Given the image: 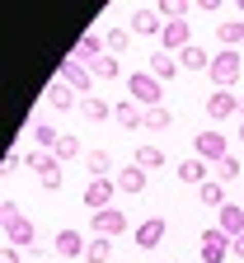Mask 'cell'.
Masks as SVG:
<instances>
[{"label":"cell","mask_w":244,"mask_h":263,"mask_svg":"<svg viewBox=\"0 0 244 263\" xmlns=\"http://www.w3.org/2000/svg\"><path fill=\"white\" fill-rule=\"evenodd\" d=\"M179 66H183V71H212V57H207V47H183L179 52Z\"/></svg>","instance_id":"obj_19"},{"label":"cell","mask_w":244,"mask_h":263,"mask_svg":"<svg viewBox=\"0 0 244 263\" xmlns=\"http://www.w3.org/2000/svg\"><path fill=\"white\" fill-rule=\"evenodd\" d=\"M57 258H85V249H89V240L80 235V230H71V226H66V230H57Z\"/></svg>","instance_id":"obj_11"},{"label":"cell","mask_w":244,"mask_h":263,"mask_svg":"<svg viewBox=\"0 0 244 263\" xmlns=\"http://www.w3.org/2000/svg\"><path fill=\"white\" fill-rule=\"evenodd\" d=\"M197 193H202V207H216V212L226 207V183H221V179H207Z\"/></svg>","instance_id":"obj_24"},{"label":"cell","mask_w":244,"mask_h":263,"mask_svg":"<svg viewBox=\"0 0 244 263\" xmlns=\"http://www.w3.org/2000/svg\"><path fill=\"white\" fill-rule=\"evenodd\" d=\"M122 230H127V212H122V207H108V212H94V235L113 240V235H122Z\"/></svg>","instance_id":"obj_10"},{"label":"cell","mask_w":244,"mask_h":263,"mask_svg":"<svg viewBox=\"0 0 244 263\" xmlns=\"http://www.w3.org/2000/svg\"><path fill=\"white\" fill-rule=\"evenodd\" d=\"M230 254H235V258L244 263V235H235V240H230Z\"/></svg>","instance_id":"obj_36"},{"label":"cell","mask_w":244,"mask_h":263,"mask_svg":"<svg viewBox=\"0 0 244 263\" xmlns=\"http://www.w3.org/2000/svg\"><path fill=\"white\" fill-rule=\"evenodd\" d=\"M239 113H244V108H239Z\"/></svg>","instance_id":"obj_40"},{"label":"cell","mask_w":244,"mask_h":263,"mask_svg":"<svg viewBox=\"0 0 244 263\" xmlns=\"http://www.w3.org/2000/svg\"><path fill=\"white\" fill-rule=\"evenodd\" d=\"M38 183H43L47 193H61V183H66V174H61V164H57V170H43V174H38Z\"/></svg>","instance_id":"obj_35"},{"label":"cell","mask_w":244,"mask_h":263,"mask_svg":"<svg viewBox=\"0 0 244 263\" xmlns=\"http://www.w3.org/2000/svg\"><path fill=\"white\" fill-rule=\"evenodd\" d=\"M33 141H38V151H57V141H61V132H57L52 122H38V127H33Z\"/></svg>","instance_id":"obj_26"},{"label":"cell","mask_w":244,"mask_h":263,"mask_svg":"<svg viewBox=\"0 0 244 263\" xmlns=\"http://www.w3.org/2000/svg\"><path fill=\"white\" fill-rule=\"evenodd\" d=\"M239 108H244V99L230 94V89H212V94H207V118H212V122H226V118H235Z\"/></svg>","instance_id":"obj_6"},{"label":"cell","mask_w":244,"mask_h":263,"mask_svg":"<svg viewBox=\"0 0 244 263\" xmlns=\"http://www.w3.org/2000/svg\"><path fill=\"white\" fill-rule=\"evenodd\" d=\"M47 104H52L57 113H66V108H80V99H76V89H71V85H61V80H57V85L47 89Z\"/></svg>","instance_id":"obj_18"},{"label":"cell","mask_w":244,"mask_h":263,"mask_svg":"<svg viewBox=\"0 0 244 263\" xmlns=\"http://www.w3.org/2000/svg\"><path fill=\"white\" fill-rule=\"evenodd\" d=\"M103 47H108V43H103L99 38V33H85V38H80V47H76V61H94V57H103Z\"/></svg>","instance_id":"obj_23"},{"label":"cell","mask_w":244,"mask_h":263,"mask_svg":"<svg viewBox=\"0 0 244 263\" xmlns=\"http://www.w3.org/2000/svg\"><path fill=\"white\" fill-rule=\"evenodd\" d=\"M239 141H244V122H239Z\"/></svg>","instance_id":"obj_39"},{"label":"cell","mask_w":244,"mask_h":263,"mask_svg":"<svg viewBox=\"0 0 244 263\" xmlns=\"http://www.w3.org/2000/svg\"><path fill=\"white\" fill-rule=\"evenodd\" d=\"M127 94H132V104H146V108H160V104H164V85H160L151 71H132Z\"/></svg>","instance_id":"obj_3"},{"label":"cell","mask_w":244,"mask_h":263,"mask_svg":"<svg viewBox=\"0 0 244 263\" xmlns=\"http://www.w3.org/2000/svg\"><path fill=\"white\" fill-rule=\"evenodd\" d=\"M221 230H226L230 240L244 235V207H239V202H226V207H221Z\"/></svg>","instance_id":"obj_17"},{"label":"cell","mask_w":244,"mask_h":263,"mask_svg":"<svg viewBox=\"0 0 244 263\" xmlns=\"http://www.w3.org/2000/svg\"><path fill=\"white\" fill-rule=\"evenodd\" d=\"M113 183H118V193L136 197V193H146V170H141V164H127V170L113 174Z\"/></svg>","instance_id":"obj_15"},{"label":"cell","mask_w":244,"mask_h":263,"mask_svg":"<svg viewBox=\"0 0 244 263\" xmlns=\"http://www.w3.org/2000/svg\"><path fill=\"white\" fill-rule=\"evenodd\" d=\"M0 207H5V245H14V249H38V245H33V240H38V235H33V221L19 216V207L10 202V197Z\"/></svg>","instance_id":"obj_2"},{"label":"cell","mask_w":244,"mask_h":263,"mask_svg":"<svg viewBox=\"0 0 244 263\" xmlns=\"http://www.w3.org/2000/svg\"><path fill=\"white\" fill-rule=\"evenodd\" d=\"M216 38H221L226 47L244 43V19H226V24H216Z\"/></svg>","instance_id":"obj_25"},{"label":"cell","mask_w":244,"mask_h":263,"mask_svg":"<svg viewBox=\"0 0 244 263\" xmlns=\"http://www.w3.org/2000/svg\"><path fill=\"white\" fill-rule=\"evenodd\" d=\"M146 71H151V76H155V80L164 85V80H174V76H179V71H183V66H179V57H174V52H155V57H151V66H146Z\"/></svg>","instance_id":"obj_16"},{"label":"cell","mask_w":244,"mask_h":263,"mask_svg":"<svg viewBox=\"0 0 244 263\" xmlns=\"http://www.w3.org/2000/svg\"><path fill=\"white\" fill-rule=\"evenodd\" d=\"M113 122H118L122 132H141V127H146V113H141V104L122 99V104H113Z\"/></svg>","instance_id":"obj_12"},{"label":"cell","mask_w":244,"mask_h":263,"mask_svg":"<svg viewBox=\"0 0 244 263\" xmlns=\"http://www.w3.org/2000/svg\"><path fill=\"white\" fill-rule=\"evenodd\" d=\"M164 216H151V221H141V226H136V245H141V249H160L164 245Z\"/></svg>","instance_id":"obj_14"},{"label":"cell","mask_w":244,"mask_h":263,"mask_svg":"<svg viewBox=\"0 0 244 263\" xmlns=\"http://www.w3.org/2000/svg\"><path fill=\"white\" fill-rule=\"evenodd\" d=\"M108 254H113V245L103 240V235H94L89 249H85V263H108Z\"/></svg>","instance_id":"obj_32"},{"label":"cell","mask_w":244,"mask_h":263,"mask_svg":"<svg viewBox=\"0 0 244 263\" xmlns=\"http://www.w3.org/2000/svg\"><path fill=\"white\" fill-rule=\"evenodd\" d=\"M235 10H239V19H244V0H239V5H235Z\"/></svg>","instance_id":"obj_38"},{"label":"cell","mask_w":244,"mask_h":263,"mask_svg":"<svg viewBox=\"0 0 244 263\" xmlns=\"http://www.w3.org/2000/svg\"><path fill=\"white\" fill-rule=\"evenodd\" d=\"M179 179L183 183H207V160H197V155H188V160H179Z\"/></svg>","instance_id":"obj_20"},{"label":"cell","mask_w":244,"mask_h":263,"mask_svg":"<svg viewBox=\"0 0 244 263\" xmlns=\"http://www.w3.org/2000/svg\"><path fill=\"white\" fill-rule=\"evenodd\" d=\"M132 164H141V170H160V164H164V151L160 146H136V160Z\"/></svg>","instance_id":"obj_28"},{"label":"cell","mask_w":244,"mask_h":263,"mask_svg":"<svg viewBox=\"0 0 244 263\" xmlns=\"http://www.w3.org/2000/svg\"><path fill=\"white\" fill-rule=\"evenodd\" d=\"M103 43H108L113 57H122V52L132 47V33H127V28H108V33H103Z\"/></svg>","instance_id":"obj_30"},{"label":"cell","mask_w":244,"mask_h":263,"mask_svg":"<svg viewBox=\"0 0 244 263\" xmlns=\"http://www.w3.org/2000/svg\"><path fill=\"white\" fill-rule=\"evenodd\" d=\"M160 43H164V52H174V57H179L183 47H193V38H188V19H174V24H164Z\"/></svg>","instance_id":"obj_13"},{"label":"cell","mask_w":244,"mask_h":263,"mask_svg":"<svg viewBox=\"0 0 244 263\" xmlns=\"http://www.w3.org/2000/svg\"><path fill=\"white\" fill-rule=\"evenodd\" d=\"M193 155L207 160V164H221V160L230 155V146H226L221 132H197V137H193Z\"/></svg>","instance_id":"obj_5"},{"label":"cell","mask_w":244,"mask_h":263,"mask_svg":"<svg viewBox=\"0 0 244 263\" xmlns=\"http://www.w3.org/2000/svg\"><path fill=\"white\" fill-rule=\"evenodd\" d=\"M89 71H94V80H118V76H122V66H118V57L103 52V57H94V61H89Z\"/></svg>","instance_id":"obj_22"},{"label":"cell","mask_w":244,"mask_h":263,"mask_svg":"<svg viewBox=\"0 0 244 263\" xmlns=\"http://www.w3.org/2000/svg\"><path fill=\"white\" fill-rule=\"evenodd\" d=\"M202 263H226V254H230V235L221 226H212V230H202Z\"/></svg>","instance_id":"obj_7"},{"label":"cell","mask_w":244,"mask_h":263,"mask_svg":"<svg viewBox=\"0 0 244 263\" xmlns=\"http://www.w3.org/2000/svg\"><path fill=\"white\" fill-rule=\"evenodd\" d=\"M52 155H57L61 164H66V160H76V155H80V137H76V132H61V141H57Z\"/></svg>","instance_id":"obj_27"},{"label":"cell","mask_w":244,"mask_h":263,"mask_svg":"<svg viewBox=\"0 0 244 263\" xmlns=\"http://www.w3.org/2000/svg\"><path fill=\"white\" fill-rule=\"evenodd\" d=\"M113 193H118L113 179H89V183H85V207H89V216H94V212H108Z\"/></svg>","instance_id":"obj_8"},{"label":"cell","mask_w":244,"mask_h":263,"mask_svg":"<svg viewBox=\"0 0 244 263\" xmlns=\"http://www.w3.org/2000/svg\"><path fill=\"white\" fill-rule=\"evenodd\" d=\"M24 164H28V170H38V174H43V170H57L61 160H57L52 151H28V155H24Z\"/></svg>","instance_id":"obj_29"},{"label":"cell","mask_w":244,"mask_h":263,"mask_svg":"<svg viewBox=\"0 0 244 263\" xmlns=\"http://www.w3.org/2000/svg\"><path fill=\"white\" fill-rule=\"evenodd\" d=\"M207 76H212V85H216V89H230V85L244 76V52L221 47V52L212 57V71H207Z\"/></svg>","instance_id":"obj_1"},{"label":"cell","mask_w":244,"mask_h":263,"mask_svg":"<svg viewBox=\"0 0 244 263\" xmlns=\"http://www.w3.org/2000/svg\"><path fill=\"white\" fill-rule=\"evenodd\" d=\"M108 170H113L108 151H89V179H108Z\"/></svg>","instance_id":"obj_33"},{"label":"cell","mask_w":244,"mask_h":263,"mask_svg":"<svg viewBox=\"0 0 244 263\" xmlns=\"http://www.w3.org/2000/svg\"><path fill=\"white\" fill-rule=\"evenodd\" d=\"M57 80H61V85H71L80 99H89V94H94V71H89L85 61H76V57H61V66H57Z\"/></svg>","instance_id":"obj_4"},{"label":"cell","mask_w":244,"mask_h":263,"mask_svg":"<svg viewBox=\"0 0 244 263\" xmlns=\"http://www.w3.org/2000/svg\"><path fill=\"white\" fill-rule=\"evenodd\" d=\"M239 174H244V160H239V155H226V160L216 164V179H221V183H230V179H239Z\"/></svg>","instance_id":"obj_31"},{"label":"cell","mask_w":244,"mask_h":263,"mask_svg":"<svg viewBox=\"0 0 244 263\" xmlns=\"http://www.w3.org/2000/svg\"><path fill=\"white\" fill-rule=\"evenodd\" d=\"M132 33H141V38H160V33H164L160 10H155V5H136V10H132Z\"/></svg>","instance_id":"obj_9"},{"label":"cell","mask_w":244,"mask_h":263,"mask_svg":"<svg viewBox=\"0 0 244 263\" xmlns=\"http://www.w3.org/2000/svg\"><path fill=\"white\" fill-rule=\"evenodd\" d=\"M169 122H174V118H169L164 104H160V108H146V127H151V132H169Z\"/></svg>","instance_id":"obj_34"},{"label":"cell","mask_w":244,"mask_h":263,"mask_svg":"<svg viewBox=\"0 0 244 263\" xmlns=\"http://www.w3.org/2000/svg\"><path fill=\"white\" fill-rule=\"evenodd\" d=\"M5 263H19V249L14 245H5Z\"/></svg>","instance_id":"obj_37"},{"label":"cell","mask_w":244,"mask_h":263,"mask_svg":"<svg viewBox=\"0 0 244 263\" xmlns=\"http://www.w3.org/2000/svg\"><path fill=\"white\" fill-rule=\"evenodd\" d=\"M80 113L89 122H103V118H113V104H108V99H99V94H89V99H80Z\"/></svg>","instance_id":"obj_21"}]
</instances>
